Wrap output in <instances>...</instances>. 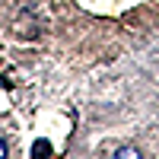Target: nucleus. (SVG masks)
I'll use <instances>...</instances> for the list:
<instances>
[{
  "label": "nucleus",
  "instance_id": "f257e3e1",
  "mask_svg": "<svg viewBox=\"0 0 159 159\" xmlns=\"http://www.w3.org/2000/svg\"><path fill=\"white\" fill-rule=\"evenodd\" d=\"M118 156H121V159H137L140 153H137V150H130V147H121V150H118Z\"/></svg>",
  "mask_w": 159,
  "mask_h": 159
},
{
  "label": "nucleus",
  "instance_id": "f03ea898",
  "mask_svg": "<svg viewBox=\"0 0 159 159\" xmlns=\"http://www.w3.org/2000/svg\"><path fill=\"white\" fill-rule=\"evenodd\" d=\"M0 156H7V143L3 140H0Z\"/></svg>",
  "mask_w": 159,
  "mask_h": 159
}]
</instances>
